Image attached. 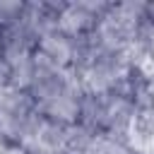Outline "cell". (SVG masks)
<instances>
[{
	"label": "cell",
	"instance_id": "6da1fadb",
	"mask_svg": "<svg viewBox=\"0 0 154 154\" xmlns=\"http://www.w3.org/2000/svg\"><path fill=\"white\" fill-rule=\"evenodd\" d=\"M26 91L43 118L58 123H77L84 91L70 67H60L34 53V70Z\"/></svg>",
	"mask_w": 154,
	"mask_h": 154
},
{
	"label": "cell",
	"instance_id": "7a4b0ae2",
	"mask_svg": "<svg viewBox=\"0 0 154 154\" xmlns=\"http://www.w3.org/2000/svg\"><path fill=\"white\" fill-rule=\"evenodd\" d=\"M135 99L125 91H103V94H84L79 106L77 123L96 135H106L125 142L132 118H135Z\"/></svg>",
	"mask_w": 154,
	"mask_h": 154
},
{
	"label": "cell",
	"instance_id": "3957f363",
	"mask_svg": "<svg viewBox=\"0 0 154 154\" xmlns=\"http://www.w3.org/2000/svg\"><path fill=\"white\" fill-rule=\"evenodd\" d=\"M41 118L29 91L10 84L0 87V140L24 147Z\"/></svg>",
	"mask_w": 154,
	"mask_h": 154
},
{
	"label": "cell",
	"instance_id": "277c9868",
	"mask_svg": "<svg viewBox=\"0 0 154 154\" xmlns=\"http://www.w3.org/2000/svg\"><path fill=\"white\" fill-rule=\"evenodd\" d=\"M111 2L106 0H77L65 2L58 14V29L70 38H82L96 29L101 17L108 12Z\"/></svg>",
	"mask_w": 154,
	"mask_h": 154
},
{
	"label": "cell",
	"instance_id": "5b68a950",
	"mask_svg": "<svg viewBox=\"0 0 154 154\" xmlns=\"http://www.w3.org/2000/svg\"><path fill=\"white\" fill-rule=\"evenodd\" d=\"M75 43L77 38H70L67 34H63L60 29H53L48 34H43L36 43V53L60 67H70L72 58H75Z\"/></svg>",
	"mask_w": 154,
	"mask_h": 154
},
{
	"label": "cell",
	"instance_id": "8992f818",
	"mask_svg": "<svg viewBox=\"0 0 154 154\" xmlns=\"http://www.w3.org/2000/svg\"><path fill=\"white\" fill-rule=\"evenodd\" d=\"M79 154H132V152L120 140H113V137H106V135H94Z\"/></svg>",
	"mask_w": 154,
	"mask_h": 154
},
{
	"label": "cell",
	"instance_id": "52a82bcc",
	"mask_svg": "<svg viewBox=\"0 0 154 154\" xmlns=\"http://www.w3.org/2000/svg\"><path fill=\"white\" fill-rule=\"evenodd\" d=\"M22 10H24V2H19V0H0V31L5 26H10L19 17Z\"/></svg>",
	"mask_w": 154,
	"mask_h": 154
},
{
	"label": "cell",
	"instance_id": "ba28073f",
	"mask_svg": "<svg viewBox=\"0 0 154 154\" xmlns=\"http://www.w3.org/2000/svg\"><path fill=\"white\" fill-rule=\"evenodd\" d=\"M0 154H29V152L22 149L19 144H10V142L0 140Z\"/></svg>",
	"mask_w": 154,
	"mask_h": 154
},
{
	"label": "cell",
	"instance_id": "9c48e42d",
	"mask_svg": "<svg viewBox=\"0 0 154 154\" xmlns=\"http://www.w3.org/2000/svg\"><path fill=\"white\" fill-rule=\"evenodd\" d=\"M147 58H149V77H154V31L147 41Z\"/></svg>",
	"mask_w": 154,
	"mask_h": 154
},
{
	"label": "cell",
	"instance_id": "30bf717a",
	"mask_svg": "<svg viewBox=\"0 0 154 154\" xmlns=\"http://www.w3.org/2000/svg\"><path fill=\"white\" fill-rule=\"evenodd\" d=\"M147 91H149V99H152V103H154V77L147 79Z\"/></svg>",
	"mask_w": 154,
	"mask_h": 154
}]
</instances>
